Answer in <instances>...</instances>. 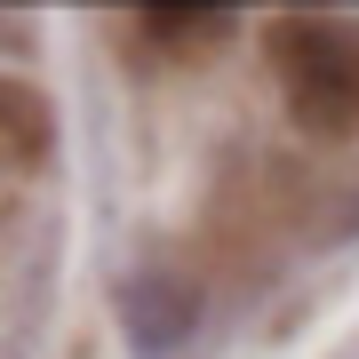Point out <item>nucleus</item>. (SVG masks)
<instances>
[{
	"label": "nucleus",
	"instance_id": "nucleus-1",
	"mask_svg": "<svg viewBox=\"0 0 359 359\" xmlns=\"http://www.w3.org/2000/svg\"><path fill=\"white\" fill-rule=\"evenodd\" d=\"M271 65H280L287 104L304 128H320V136L359 128V25H344V16H287L271 32Z\"/></svg>",
	"mask_w": 359,
	"mask_h": 359
},
{
	"label": "nucleus",
	"instance_id": "nucleus-2",
	"mask_svg": "<svg viewBox=\"0 0 359 359\" xmlns=\"http://www.w3.org/2000/svg\"><path fill=\"white\" fill-rule=\"evenodd\" d=\"M120 320H128V344L144 359H168L184 335H192L200 304H192V287H176V280H136L128 295H120Z\"/></svg>",
	"mask_w": 359,
	"mask_h": 359
},
{
	"label": "nucleus",
	"instance_id": "nucleus-3",
	"mask_svg": "<svg viewBox=\"0 0 359 359\" xmlns=\"http://www.w3.org/2000/svg\"><path fill=\"white\" fill-rule=\"evenodd\" d=\"M144 32L160 40H208V32H231L224 8H144Z\"/></svg>",
	"mask_w": 359,
	"mask_h": 359
}]
</instances>
